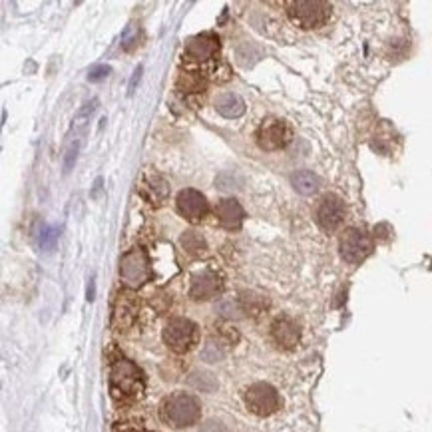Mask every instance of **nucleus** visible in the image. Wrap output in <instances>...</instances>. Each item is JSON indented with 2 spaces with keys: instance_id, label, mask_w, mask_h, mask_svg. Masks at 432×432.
Segmentation results:
<instances>
[{
  "instance_id": "obj_1",
  "label": "nucleus",
  "mask_w": 432,
  "mask_h": 432,
  "mask_svg": "<svg viewBox=\"0 0 432 432\" xmlns=\"http://www.w3.org/2000/svg\"><path fill=\"white\" fill-rule=\"evenodd\" d=\"M199 415H201V406H199L197 399L192 395H186V393H176L161 402V420L174 429L192 426L199 420Z\"/></svg>"
},
{
  "instance_id": "obj_2",
  "label": "nucleus",
  "mask_w": 432,
  "mask_h": 432,
  "mask_svg": "<svg viewBox=\"0 0 432 432\" xmlns=\"http://www.w3.org/2000/svg\"><path fill=\"white\" fill-rule=\"evenodd\" d=\"M333 6L329 2L323 0H297V2H287V15L289 18L305 30L311 28H319L323 24H327V20L331 18Z\"/></svg>"
},
{
  "instance_id": "obj_3",
  "label": "nucleus",
  "mask_w": 432,
  "mask_h": 432,
  "mask_svg": "<svg viewBox=\"0 0 432 432\" xmlns=\"http://www.w3.org/2000/svg\"><path fill=\"white\" fill-rule=\"evenodd\" d=\"M110 384H112V393L116 399L120 397H138L144 388V381L140 370L136 368L134 363H129L126 359L116 361L110 375Z\"/></svg>"
},
{
  "instance_id": "obj_4",
  "label": "nucleus",
  "mask_w": 432,
  "mask_h": 432,
  "mask_svg": "<svg viewBox=\"0 0 432 432\" xmlns=\"http://www.w3.org/2000/svg\"><path fill=\"white\" fill-rule=\"evenodd\" d=\"M291 140H293V129L285 120L279 118L263 120V124L257 129V144L261 150L267 152L283 150L291 144Z\"/></svg>"
},
{
  "instance_id": "obj_5",
  "label": "nucleus",
  "mask_w": 432,
  "mask_h": 432,
  "mask_svg": "<svg viewBox=\"0 0 432 432\" xmlns=\"http://www.w3.org/2000/svg\"><path fill=\"white\" fill-rule=\"evenodd\" d=\"M339 251L347 263H361L372 253V240L367 231L359 227H351L341 235Z\"/></svg>"
},
{
  "instance_id": "obj_6",
  "label": "nucleus",
  "mask_w": 432,
  "mask_h": 432,
  "mask_svg": "<svg viewBox=\"0 0 432 432\" xmlns=\"http://www.w3.org/2000/svg\"><path fill=\"white\" fill-rule=\"evenodd\" d=\"M245 404L253 415L269 416L279 411L281 400H279V393L273 388L271 384L255 383L251 384L245 393Z\"/></svg>"
},
{
  "instance_id": "obj_7",
  "label": "nucleus",
  "mask_w": 432,
  "mask_h": 432,
  "mask_svg": "<svg viewBox=\"0 0 432 432\" xmlns=\"http://www.w3.org/2000/svg\"><path fill=\"white\" fill-rule=\"evenodd\" d=\"M347 215V208L345 201L335 195V193H327L323 195L319 206L315 209V222L323 231H335L339 229Z\"/></svg>"
},
{
  "instance_id": "obj_8",
  "label": "nucleus",
  "mask_w": 432,
  "mask_h": 432,
  "mask_svg": "<svg viewBox=\"0 0 432 432\" xmlns=\"http://www.w3.org/2000/svg\"><path fill=\"white\" fill-rule=\"evenodd\" d=\"M120 277L132 289H138L150 279V261L142 249H134L122 257L120 263Z\"/></svg>"
},
{
  "instance_id": "obj_9",
  "label": "nucleus",
  "mask_w": 432,
  "mask_h": 432,
  "mask_svg": "<svg viewBox=\"0 0 432 432\" xmlns=\"http://www.w3.org/2000/svg\"><path fill=\"white\" fill-rule=\"evenodd\" d=\"M163 341L165 345L176 352H188L195 341V325L190 319L176 317L163 329Z\"/></svg>"
},
{
  "instance_id": "obj_10",
  "label": "nucleus",
  "mask_w": 432,
  "mask_h": 432,
  "mask_svg": "<svg viewBox=\"0 0 432 432\" xmlns=\"http://www.w3.org/2000/svg\"><path fill=\"white\" fill-rule=\"evenodd\" d=\"M208 209V199L197 190H181L177 195V211L190 222H201Z\"/></svg>"
},
{
  "instance_id": "obj_11",
  "label": "nucleus",
  "mask_w": 432,
  "mask_h": 432,
  "mask_svg": "<svg viewBox=\"0 0 432 432\" xmlns=\"http://www.w3.org/2000/svg\"><path fill=\"white\" fill-rule=\"evenodd\" d=\"M271 336L281 349L291 351V349L297 347V343L301 339V331H299V325L293 319H289V317H277L271 325Z\"/></svg>"
},
{
  "instance_id": "obj_12",
  "label": "nucleus",
  "mask_w": 432,
  "mask_h": 432,
  "mask_svg": "<svg viewBox=\"0 0 432 432\" xmlns=\"http://www.w3.org/2000/svg\"><path fill=\"white\" fill-rule=\"evenodd\" d=\"M219 289H222L219 277L213 271H204L193 275L190 295L195 301H208V299H213L219 293Z\"/></svg>"
},
{
  "instance_id": "obj_13",
  "label": "nucleus",
  "mask_w": 432,
  "mask_h": 432,
  "mask_svg": "<svg viewBox=\"0 0 432 432\" xmlns=\"http://www.w3.org/2000/svg\"><path fill=\"white\" fill-rule=\"evenodd\" d=\"M217 50H219V38L211 33L197 34L186 44V52L195 60H209L217 54Z\"/></svg>"
},
{
  "instance_id": "obj_14",
  "label": "nucleus",
  "mask_w": 432,
  "mask_h": 432,
  "mask_svg": "<svg viewBox=\"0 0 432 432\" xmlns=\"http://www.w3.org/2000/svg\"><path fill=\"white\" fill-rule=\"evenodd\" d=\"M215 215L219 219V224L227 227V229H240L245 217V211L240 206V201L235 199H222L215 206Z\"/></svg>"
},
{
  "instance_id": "obj_15",
  "label": "nucleus",
  "mask_w": 432,
  "mask_h": 432,
  "mask_svg": "<svg viewBox=\"0 0 432 432\" xmlns=\"http://www.w3.org/2000/svg\"><path fill=\"white\" fill-rule=\"evenodd\" d=\"M215 110L222 114L224 118L233 120V118L243 116V112H245V102H243V98L233 94V92H225V94H222V96L215 100Z\"/></svg>"
},
{
  "instance_id": "obj_16",
  "label": "nucleus",
  "mask_w": 432,
  "mask_h": 432,
  "mask_svg": "<svg viewBox=\"0 0 432 432\" xmlns=\"http://www.w3.org/2000/svg\"><path fill=\"white\" fill-rule=\"evenodd\" d=\"M291 183L293 188L303 195H313L319 190V177L315 176L313 172L309 170H299L291 176Z\"/></svg>"
},
{
  "instance_id": "obj_17",
  "label": "nucleus",
  "mask_w": 432,
  "mask_h": 432,
  "mask_svg": "<svg viewBox=\"0 0 432 432\" xmlns=\"http://www.w3.org/2000/svg\"><path fill=\"white\" fill-rule=\"evenodd\" d=\"M136 317V307L134 299H129L128 295H120L118 303H116V313H114V323L120 329H126L132 325V321Z\"/></svg>"
},
{
  "instance_id": "obj_18",
  "label": "nucleus",
  "mask_w": 432,
  "mask_h": 432,
  "mask_svg": "<svg viewBox=\"0 0 432 432\" xmlns=\"http://www.w3.org/2000/svg\"><path fill=\"white\" fill-rule=\"evenodd\" d=\"M181 247L190 253V255H204L206 251H208V245H206V240L199 235V233H195V231H186L183 235H181Z\"/></svg>"
},
{
  "instance_id": "obj_19",
  "label": "nucleus",
  "mask_w": 432,
  "mask_h": 432,
  "mask_svg": "<svg viewBox=\"0 0 432 432\" xmlns=\"http://www.w3.org/2000/svg\"><path fill=\"white\" fill-rule=\"evenodd\" d=\"M243 183H245V179H243V176H241L240 172H235V170L224 172V174H219L217 179H215V186H217L222 192H240L241 188H243Z\"/></svg>"
},
{
  "instance_id": "obj_20",
  "label": "nucleus",
  "mask_w": 432,
  "mask_h": 432,
  "mask_svg": "<svg viewBox=\"0 0 432 432\" xmlns=\"http://www.w3.org/2000/svg\"><path fill=\"white\" fill-rule=\"evenodd\" d=\"M60 237V227H56V225H48V227H44L42 231H40V237H38V243H40V249H44V251H52L54 249V245H56V241Z\"/></svg>"
},
{
  "instance_id": "obj_21",
  "label": "nucleus",
  "mask_w": 432,
  "mask_h": 432,
  "mask_svg": "<svg viewBox=\"0 0 432 432\" xmlns=\"http://www.w3.org/2000/svg\"><path fill=\"white\" fill-rule=\"evenodd\" d=\"M190 384H192L193 388L204 390V393H211L217 386L213 375H209V372H193L192 377H190Z\"/></svg>"
},
{
  "instance_id": "obj_22",
  "label": "nucleus",
  "mask_w": 432,
  "mask_h": 432,
  "mask_svg": "<svg viewBox=\"0 0 432 432\" xmlns=\"http://www.w3.org/2000/svg\"><path fill=\"white\" fill-rule=\"evenodd\" d=\"M82 147V138L80 136H76L70 145H68V152H66V158H64V172L68 174L70 170H72V165L76 163V158H78V152H80Z\"/></svg>"
},
{
  "instance_id": "obj_23",
  "label": "nucleus",
  "mask_w": 432,
  "mask_h": 432,
  "mask_svg": "<svg viewBox=\"0 0 432 432\" xmlns=\"http://www.w3.org/2000/svg\"><path fill=\"white\" fill-rule=\"evenodd\" d=\"M110 72H112V68L106 64H98L94 66L90 72H88V82H102L106 80L108 76H110Z\"/></svg>"
},
{
  "instance_id": "obj_24",
  "label": "nucleus",
  "mask_w": 432,
  "mask_h": 432,
  "mask_svg": "<svg viewBox=\"0 0 432 432\" xmlns=\"http://www.w3.org/2000/svg\"><path fill=\"white\" fill-rule=\"evenodd\" d=\"M201 357H204L208 363H215V361L224 359V351L219 349V345H215V343H208V345H206V349H204V352H201Z\"/></svg>"
},
{
  "instance_id": "obj_25",
  "label": "nucleus",
  "mask_w": 432,
  "mask_h": 432,
  "mask_svg": "<svg viewBox=\"0 0 432 432\" xmlns=\"http://www.w3.org/2000/svg\"><path fill=\"white\" fill-rule=\"evenodd\" d=\"M138 44V30H136V26L132 24L126 28V33L122 34V46L126 50L134 48Z\"/></svg>"
},
{
  "instance_id": "obj_26",
  "label": "nucleus",
  "mask_w": 432,
  "mask_h": 432,
  "mask_svg": "<svg viewBox=\"0 0 432 432\" xmlns=\"http://www.w3.org/2000/svg\"><path fill=\"white\" fill-rule=\"evenodd\" d=\"M219 309H222L224 317H241V313H243L240 303H233V301H224Z\"/></svg>"
},
{
  "instance_id": "obj_27",
  "label": "nucleus",
  "mask_w": 432,
  "mask_h": 432,
  "mask_svg": "<svg viewBox=\"0 0 432 432\" xmlns=\"http://www.w3.org/2000/svg\"><path fill=\"white\" fill-rule=\"evenodd\" d=\"M199 432H227V429L224 426V422H219V420H208V422L201 426V431Z\"/></svg>"
}]
</instances>
